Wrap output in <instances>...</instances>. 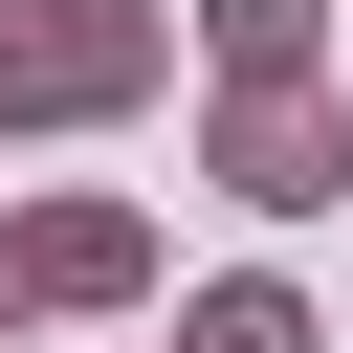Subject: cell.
I'll use <instances>...</instances> for the list:
<instances>
[{"label":"cell","mask_w":353,"mask_h":353,"mask_svg":"<svg viewBox=\"0 0 353 353\" xmlns=\"http://www.w3.org/2000/svg\"><path fill=\"white\" fill-rule=\"evenodd\" d=\"M154 66H176L154 0H44V22H0V132H22V110H132Z\"/></svg>","instance_id":"cell-1"},{"label":"cell","mask_w":353,"mask_h":353,"mask_svg":"<svg viewBox=\"0 0 353 353\" xmlns=\"http://www.w3.org/2000/svg\"><path fill=\"white\" fill-rule=\"evenodd\" d=\"M221 199H265V221H309V199H353V110L309 88V66H265V88H221Z\"/></svg>","instance_id":"cell-2"},{"label":"cell","mask_w":353,"mask_h":353,"mask_svg":"<svg viewBox=\"0 0 353 353\" xmlns=\"http://www.w3.org/2000/svg\"><path fill=\"white\" fill-rule=\"evenodd\" d=\"M22 287H44V309H132V287H154V221H132V199H44V221H22Z\"/></svg>","instance_id":"cell-3"},{"label":"cell","mask_w":353,"mask_h":353,"mask_svg":"<svg viewBox=\"0 0 353 353\" xmlns=\"http://www.w3.org/2000/svg\"><path fill=\"white\" fill-rule=\"evenodd\" d=\"M176 353H331V331H309V287H199Z\"/></svg>","instance_id":"cell-4"},{"label":"cell","mask_w":353,"mask_h":353,"mask_svg":"<svg viewBox=\"0 0 353 353\" xmlns=\"http://www.w3.org/2000/svg\"><path fill=\"white\" fill-rule=\"evenodd\" d=\"M309 22H331V0H199V44H221V88H265V66H309Z\"/></svg>","instance_id":"cell-5"},{"label":"cell","mask_w":353,"mask_h":353,"mask_svg":"<svg viewBox=\"0 0 353 353\" xmlns=\"http://www.w3.org/2000/svg\"><path fill=\"white\" fill-rule=\"evenodd\" d=\"M22 309H44V287H22V221H0V331H22Z\"/></svg>","instance_id":"cell-6"}]
</instances>
